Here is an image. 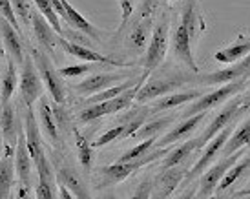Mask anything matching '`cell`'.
Returning <instances> with one entry per match:
<instances>
[{"instance_id": "30", "label": "cell", "mask_w": 250, "mask_h": 199, "mask_svg": "<svg viewBox=\"0 0 250 199\" xmlns=\"http://www.w3.org/2000/svg\"><path fill=\"white\" fill-rule=\"evenodd\" d=\"M197 141H199V137L190 139V141H187V143L175 146L172 152L168 150L167 155L161 159V166H163V170H165V168H170V166L183 165V163L188 159V155H190L194 150H197Z\"/></svg>"}, {"instance_id": "34", "label": "cell", "mask_w": 250, "mask_h": 199, "mask_svg": "<svg viewBox=\"0 0 250 199\" xmlns=\"http://www.w3.org/2000/svg\"><path fill=\"white\" fill-rule=\"evenodd\" d=\"M73 137H75V146H77V155H79V161L83 163V166L86 170L91 168V161H93V155H95V148L88 143V139L84 137L79 130L73 128Z\"/></svg>"}, {"instance_id": "33", "label": "cell", "mask_w": 250, "mask_h": 199, "mask_svg": "<svg viewBox=\"0 0 250 199\" xmlns=\"http://www.w3.org/2000/svg\"><path fill=\"white\" fill-rule=\"evenodd\" d=\"M247 168H250V157H247L245 161H241V159H239V161H236V163L229 168V172L223 176V179L219 181L217 188H215V192L223 194L227 188H230V186L236 183L237 179L243 176V172L247 170Z\"/></svg>"}, {"instance_id": "23", "label": "cell", "mask_w": 250, "mask_h": 199, "mask_svg": "<svg viewBox=\"0 0 250 199\" xmlns=\"http://www.w3.org/2000/svg\"><path fill=\"white\" fill-rule=\"evenodd\" d=\"M15 170H17V179L21 183H29V176H31V166H33V159L28 150L26 144V133L24 130L19 135L17 146H15Z\"/></svg>"}, {"instance_id": "24", "label": "cell", "mask_w": 250, "mask_h": 199, "mask_svg": "<svg viewBox=\"0 0 250 199\" xmlns=\"http://www.w3.org/2000/svg\"><path fill=\"white\" fill-rule=\"evenodd\" d=\"M205 115H207V111H199V113H194V115H188L187 119H183V123L177 124L170 133H167V135L163 139H159V141H155V144H157V146H168V144H174V143H177V141H181V139L188 137V135L194 133L195 128L201 124Z\"/></svg>"}, {"instance_id": "26", "label": "cell", "mask_w": 250, "mask_h": 199, "mask_svg": "<svg viewBox=\"0 0 250 199\" xmlns=\"http://www.w3.org/2000/svg\"><path fill=\"white\" fill-rule=\"evenodd\" d=\"M205 91L203 89H188V91H175V93H170V95H165L163 99L155 101L152 104L150 110L155 113V111H165L170 110V108H177L181 104H190L194 103L195 99H199Z\"/></svg>"}, {"instance_id": "29", "label": "cell", "mask_w": 250, "mask_h": 199, "mask_svg": "<svg viewBox=\"0 0 250 199\" xmlns=\"http://www.w3.org/2000/svg\"><path fill=\"white\" fill-rule=\"evenodd\" d=\"M249 144H250V117L230 133V137L227 139V143H225L221 152L223 155H230V154L241 150V148L249 146Z\"/></svg>"}, {"instance_id": "20", "label": "cell", "mask_w": 250, "mask_h": 199, "mask_svg": "<svg viewBox=\"0 0 250 199\" xmlns=\"http://www.w3.org/2000/svg\"><path fill=\"white\" fill-rule=\"evenodd\" d=\"M179 22L188 29V33L192 37V42L199 41L201 33L205 31V21H203L199 0H185Z\"/></svg>"}, {"instance_id": "38", "label": "cell", "mask_w": 250, "mask_h": 199, "mask_svg": "<svg viewBox=\"0 0 250 199\" xmlns=\"http://www.w3.org/2000/svg\"><path fill=\"white\" fill-rule=\"evenodd\" d=\"M155 141H157V137L143 139L139 144H135V146H133V148H130V150L126 152V154H123V155L119 157V161H132V159L143 157L145 154H148V152H150L153 146H155Z\"/></svg>"}, {"instance_id": "11", "label": "cell", "mask_w": 250, "mask_h": 199, "mask_svg": "<svg viewBox=\"0 0 250 199\" xmlns=\"http://www.w3.org/2000/svg\"><path fill=\"white\" fill-rule=\"evenodd\" d=\"M51 4L55 7L57 15L61 17V21H64L68 26H71L73 29L83 31L84 35H88L93 41H101V33L99 29L91 24L83 13H79L75 7L71 6L68 0H51Z\"/></svg>"}, {"instance_id": "44", "label": "cell", "mask_w": 250, "mask_h": 199, "mask_svg": "<svg viewBox=\"0 0 250 199\" xmlns=\"http://www.w3.org/2000/svg\"><path fill=\"white\" fill-rule=\"evenodd\" d=\"M53 183H48V181H39V185L35 188V198L39 199H53L57 198V190Z\"/></svg>"}, {"instance_id": "18", "label": "cell", "mask_w": 250, "mask_h": 199, "mask_svg": "<svg viewBox=\"0 0 250 199\" xmlns=\"http://www.w3.org/2000/svg\"><path fill=\"white\" fill-rule=\"evenodd\" d=\"M53 165H55V177L59 183H62L64 186H68L75 198H84V199L90 198V192H88V188L84 185L83 177H81L71 166L64 165L62 161H59V159H55V157H53Z\"/></svg>"}, {"instance_id": "31", "label": "cell", "mask_w": 250, "mask_h": 199, "mask_svg": "<svg viewBox=\"0 0 250 199\" xmlns=\"http://www.w3.org/2000/svg\"><path fill=\"white\" fill-rule=\"evenodd\" d=\"M150 31H152V17L139 19L137 26L126 37V44L132 49L145 48V46H148V35H150Z\"/></svg>"}, {"instance_id": "22", "label": "cell", "mask_w": 250, "mask_h": 199, "mask_svg": "<svg viewBox=\"0 0 250 199\" xmlns=\"http://www.w3.org/2000/svg\"><path fill=\"white\" fill-rule=\"evenodd\" d=\"M15 148L6 146V155L0 157V199L11 196V190L17 181V170H15Z\"/></svg>"}, {"instance_id": "3", "label": "cell", "mask_w": 250, "mask_h": 199, "mask_svg": "<svg viewBox=\"0 0 250 199\" xmlns=\"http://www.w3.org/2000/svg\"><path fill=\"white\" fill-rule=\"evenodd\" d=\"M167 154H168V148H163V146H161L159 150L148 152L143 157L132 159V161H117L115 165L103 166V168H101V176H103L101 186L117 185L121 181H125L126 177H130L133 172H137V170H141L143 166L150 165L152 161H161Z\"/></svg>"}, {"instance_id": "21", "label": "cell", "mask_w": 250, "mask_h": 199, "mask_svg": "<svg viewBox=\"0 0 250 199\" xmlns=\"http://www.w3.org/2000/svg\"><path fill=\"white\" fill-rule=\"evenodd\" d=\"M39 124H41V132L48 137L49 143L59 146L61 144V132H59L55 115H53V106L49 104L48 97L44 95L39 99Z\"/></svg>"}, {"instance_id": "49", "label": "cell", "mask_w": 250, "mask_h": 199, "mask_svg": "<svg viewBox=\"0 0 250 199\" xmlns=\"http://www.w3.org/2000/svg\"><path fill=\"white\" fill-rule=\"evenodd\" d=\"M245 196H250V183L245 188H241L237 194H234V198H245Z\"/></svg>"}, {"instance_id": "37", "label": "cell", "mask_w": 250, "mask_h": 199, "mask_svg": "<svg viewBox=\"0 0 250 199\" xmlns=\"http://www.w3.org/2000/svg\"><path fill=\"white\" fill-rule=\"evenodd\" d=\"M33 2H35V6L39 7V11L46 17V21L53 26V29H55L57 33L64 37L62 22H61V17L57 15L55 7H53V4H51V0H33Z\"/></svg>"}, {"instance_id": "10", "label": "cell", "mask_w": 250, "mask_h": 199, "mask_svg": "<svg viewBox=\"0 0 250 199\" xmlns=\"http://www.w3.org/2000/svg\"><path fill=\"white\" fill-rule=\"evenodd\" d=\"M230 133H232V132H230V128L227 126V128H223L217 135H214L208 143L203 146L201 157L197 159V161H195V165L187 172V177H185V181H187V183L194 181L197 176H201L203 172L207 170V168L214 163V159L217 157V154L223 150V146H225V143H227V139L230 137Z\"/></svg>"}, {"instance_id": "17", "label": "cell", "mask_w": 250, "mask_h": 199, "mask_svg": "<svg viewBox=\"0 0 250 199\" xmlns=\"http://www.w3.org/2000/svg\"><path fill=\"white\" fill-rule=\"evenodd\" d=\"M0 35H2V42H4V49L7 51V57H11L17 64H24V44L21 41L19 29L15 28L9 21L4 17H0Z\"/></svg>"}, {"instance_id": "25", "label": "cell", "mask_w": 250, "mask_h": 199, "mask_svg": "<svg viewBox=\"0 0 250 199\" xmlns=\"http://www.w3.org/2000/svg\"><path fill=\"white\" fill-rule=\"evenodd\" d=\"M19 89V71H17V62L7 57L6 68L2 71L0 79V106L11 103V97Z\"/></svg>"}, {"instance_id": "52", "label": "cell", "mask_w": 250, "mask_h": 199, "mask_svg": "<svg viewBox=\"0 0 250 199\" xmlns=\"http://www.w3.org/2000/svg\"><path fill=\"white\" fill-rule=\"evenodd\" d=\"M247 99H250V91H249V95H247Z\"/></svg>"}, {"instance_id": "15", "label": "cell", "mask_w": 250, "mask_h": 199, "mask_svg": "<svg viewBox=\"0 0 250 199\" xmlns=\"http://www.w3.org/2000/svg\"><path fill=\"white\" fill-rule=\"evenodd\" d=\"M31 28H33V35H35L37 42L41 49H44L48 55H55V49L59 48V39L61 35L57 33L53 26L46 21L44 15L31 13Z\"/></svg>"}, {"instance_id": "51", "label": "cell", "mask_w": 250, "mask_h": 199, "mask_svg": "<svg viewBox=\"0 0 250 199\" xmlns=\"http://www.w3.org/2000/svg\"><path fill=\"white\" fill-rule=\"evenodd\" d=\"M0 79H2V48H0Z\"/></svg>"}, {"instance_id": "27", "label": "cell", "mask_w": 250, "mask_h": 199, "mask_svg": "<svg viewBox=\"0 0 250 199\" xmlns=\"http://www.w3.org/2000/svg\"><path fill=\"white\" fill-rule=\"evenodd\" d=\"M187 172L188 170L183 165L165 168L163 174L159 176V188H157V194H155V196H157V198H168V196L183 183V179L187 177Z\"/></svg>"}, {"instance_id": "48", "label": "cell", "mask_w": 250, "mask_h": 199, "mask_svg": "<svg viewBox=\"0 0 250 199\" xmlns=\"http://www.w3.org/2000/svg\"><path fill=\"white\" fill-rule=\"evenodd\" d=\"M57 186H59V192H61V194H57L59 198H62V199H71V198H75V196L71 194L70 188H68V186H64L62 183H59V181H57Z\"/></svg>"}, {"instance_id": "36", "label": "cell", "mask_w": 250, "mask_h": 199, "mask_svg": "<svg viewBox=\"0 0 250 199\" xmlns=\"http://www.w3.org/2000/svg\"><path fill=\"white\" fill-rule=\"evenodd\" d=\"M150 113H152L150 108H141V110H137V111L128 113V115L125 117L126 123H123V126H125V133H123V137H133V133H135V132L139 130L141 126L146 123V119H148Z\"/></svg>"}, {"instance_id": "9", "label": "cell", "mask_w": 250, "mask_h": 199, "mask_svg": "<svg viewBox=\"0 0 250 199\" xmlns=\"http://www.w3.org/2000/svg\"><path fill=\"white\" fill-rule=\"evenodd\" d=\"M59 46L68 53V55L75 57L83 62H93V64H106V66H111V68H119V69H126V68H133L135 64L133 62H126V61H117V59H111V57H106L103 53H99L95 49H91L90 46H83V44H77V42L68 41L66 37L61 35L59 39Z\"/></svg>"}, {"instance_id": "35", "label": "cell", "mask_w": 250, "mask_h": 199, "mask_svg": "<svg viewBox=\"0 0 250 199\" xmlns=\"http://www.w3.org/2000/svg\"><path fill=\"white\" fill-rule=\"evenodd\" d=\"M141 75L137 79H133V81H126L123 84H115V86H110V88L103 89V91H97V93H93V95L88 97V104H95V103H103V101H108V99H113V97L121 95L125 89L132 88L133 84L139 83Z\"/></svg>"}, {"instance_id": "39", "label": "cell", "mask_w": 250, "mask_h": 199, "mask_svg": "<svg viewBox=\"0 0 250 199\" xmlns=\"http://www.w3.org/2000/svg\"><path fill=\"white\" fill-rule=\"evenodd\" d=\"M53 115H55L57 126H59V132H66V130H73L71 126V117L66 110L64 104H53Z\"/></svg>"}, {"instance_id": "8", "label": "cell", "mask_w": 250, "mask_h": 199, "mask_svg": "<svg viewBox=\"0 0 250 199\" xmlns=\"http://www.w3.org/2000/svg\"><path fill=\"white\" fill-rule=\"evenodd\" d=\"M243 152L245 148H241V150L234 152L230 155H223L221 161H217L215 165H210L207 170L203 172V177L199 181V188H197V198H210V196H214L215 188H217L219 181L223 179V176L229 172V168L236 161L241 159Z\"/></svg>"}, {"instance_id": "2", "label": "cell", "mask_w": 250, "mask_h": 199, "mask_svg": "<svg viewBox=\"0 0 250 199\" xmlns=\"http://www.w3.org/2000/svg\"><path fill=\"white\" fill-rule=\"evenodd\" d=\"M31 57L35 61V66L39 69V73L42 77V83H44V88L48 89V93L51 95L53 103L57 104H66V86L62 83V75L59 73V69L55 68L53 64V59L51 55H48L44 49H37L33 48L31 51Z\"/></svg>"}, {"instance_id": "19", "label": "cell", "mask_w": 250, "mask_h": 199, "mask_svg": "<svg viewBox=\"0 0 250 199\" xmlns=\"http://www.w3.org/2000/svg\"><path fill=\"white\" fill-rule=\"evenodd\" d=\"M123 79H126V75H123V73H97V75H90L88 79H84L83 83L75 84L73 89L79 95L90 97L93 93H97V91H103V89L110 88V86H115Z\"/></svg>"}, {"instance_id": "47", "label": "cell", "mask_w": 250, "mask_h": 199, "mask_svg": "<svg viewBox=\"0 0 250 199\" xmlns=\"http://www.w3.org/2000/svg\"><path fill=\"white\" fill-rule=\"evenodd\" d=\"M153 192V181L152 179H146L143 185H139V188H137V192L133 194V198H150Z\"/></svg>"}, {"instance_id": "32", "label": "cell", "mask_w": 250, "mask_h": 199, "mask_svg": "<svg viewBox=\"0 0 250 199\" xmlns=\"http://www.w3.org/2000/svg\"><path fill=\"white\" fill-rule=\"evenodd\" d=\"M172 117H163V119H153V121H150V123H145L143 126H141L139 130L133 133V137L139 139V141H143V139H148V137H157L159 133H163V132L167 130L168 126L172 124Z\"/></svg>"}, {"instance_id": "45", "label": "cell", "mask_w": 250, "mask_h": 199, "mask_svg": "<svg viewBox=\"0 0 250 199\" xmlns=\"http://www.w3.org/2000/svg\"><path fill=\"white\" fill-rule=\"evenodd\" d=\"M161 0H141L139 6V19H145V17H152L153 9L157 7Z\"/></svg>"}, {"instance_id": "16", "label": "cell", "mask_w": 250, "mask_h": 199, "mask_svg": "<svg viewBox=\"0 0 250 199\" xmlns=\"http://www.w3.org/2000/svg\"><path fill=\"white\" fill-rule=\"evenodd\" d=\"M0 128H2V135H4V143L9 148L17 146L19 135L24 130V123L17 117L15 108L11 103L0 106Z\"/></svg>"}, {"instance_id": "40", "label": "cell", "mask_w": 250, "mask_h": 199, "mask_svg": "<svg viewBox=\"0 0 250 199\" xmlns=\"http://www.w3.org/2000/svg\"><path fill=\"white\" fill-rule=\"evenodd\" d=\"M123 133H125V126H123V124H119V126H115V128H111V130L104 132V133H103L97 141H93V143H91V146L99 150V148H103V146H106V144L117 141L119 137H123Z\"/></svg>"}, {"instance_id": "13", "label": "cell", "mask_w": 250, "mask_h": 199, "mask_svg": "<svg viewBox=\"0 0 250 199\" xmlns=\"http://www.w3.org/2000/svg\"><path fill=\"white\" fill-rule=\"evenodd\" d=\"M24 133H26V144H28V150L31 154L33 159V165H39L44 159H48L46 150H44V144H42L41 137V126L39 121L35 119L33 113V106H26V115H24Z\"/></svg>"}, {"instance_id": "5", "label": "cell", "mask_w": 250, "mask_h": 199, "mask_svg": "<svg viewBox=\"0 0 250 199\" xmlns=\"http://www.w3.org/2000/svg\"><path fill=\"white\" fill-rule=\"evenodd\" d=\"M249 79L250 77H243V79H237V81H232V83H225L219 88H215L214 91H210V93H203L199 99H195L194 104L188 106L185 115L188 117V115H194V113H199V111H208L212 108H215V106L223 104L225 101L236 97L241 89L247 88Z\"/></svg>"}, {"instance_id": "12", "label": "cell", "mask_w": 250, "mask_h": 199, "mask_svg": "<svg viewBox=\"0 0 250 199\" xmlns=\"http://www.w3.org/2000/svg\"><path fill=\"white\" fill-rule=\"evenodd\" d=\"M243 77H250V53L241 61L232 62L229 68L207 73V75H197V83L207 84V86H221L225 83H232Z\"/></svg>"}, {"instance_id": "28", "label": "cell", "mask_w": 250, "mask_h": 199, "mask_svg": "<svg viewBox=\"0 0 250 199\" xmlns=\"http://www.w3.org/2000/svg\"><path fill=\"white\" fill-rule=\"evenodd\" d=\"M250 53V35L249 37H241L237 42L230 44L227 48L219 49L214 53V61L223 62V64H232L245 59Z\"/></svg>"}, {"instance_id": "4", "label": "cell", "mask_w": 250, "mask_h": 199, "mask_svg": "<svg viewBox=\"0 0 250 199\" xmlns=\"http://www.w3.org/2000/svg\"><path fill=\"white\" fill-rule=\"evenodd\" d=\"M190 81H197V77H185L181 75V73H174V75L163 73V75L148 77L143 83V86L139 88V91H137L135 101L145 104L148 101H152V99L167 95L168 91H172V89H179L181 86H185Z\"/></svg>"}, {"instance_id": "43", "label": "cell", "mask_w": 250, "mask_h": 199, "mask_svg": "<svg viewBox=\"0 0 250 199\" xmlns=\"http://www.w3.org/2000/svg\"><path fill=\"white\" fill-rule=\"evenodd\" d=\"M13 4V9L17 17L21 19L24 24H31V9H29L28 0H11Z\"/></svg>"}, {"instance_id": "50", "label": "cell", "mask_w": 250, "mask_h": 199, "mask_svg": "<svg viewBox=\"0 0 250 199\" xmlns=\"http://www.w3.org/2000/svg\"><path fill=\"white\" fill-rule=\"evenodd\" d=\"M4 135H2V128H0V157H2V152H4Z\"/></svg>"}, {"instance_id": "14", "label": "cell", "mask_w": 250, "mask_h": 199, "mask_svg": "<svg viewBox=\"0 0 250 199\" xmlns=\"http://www.w3.org/2000/svg\"><path fill=\"white\" fill-rule=\"evenodd\" d=\"M192 37L188 33V29L183 26V24H177V28L174 31V39H172V49H174V55L179 62H183L192 73H199V66L194 59V53H192Z\"/></svg>"}, {"instance_id": "6", "label": "cell", "mask_w": 250, "mask_h": 199, "mask_svg": "<svg viewBox=\"0 0 250 199\" xmlns=\"http://www.w3.org/2000/svg\"><path fill=\"white\" fill-rule=\"evenodd\" d=\"M168 46H170V26L167 21H163L152 31V37H150L148 46H146L145 59H143V68L150 73L155 71L165 61V57L168 53Z\"/></svg>"}, {"instance_id": "1", "label": "cell", "mask_w": 250, "mask_h": 199, "mask_svg": "<svg viewBox=\"0 0 250 199\" xmlns=\"http://www.w3.org/2000/svg\"><path fill=\"white\" fill-rule=\"evenodd\" d=\"M150 75H152V73L145 69L139 79V83L133 84L132 88L125 89L121 95L113 97V99H108V101H103V103L88 104V108H84V110L79 113V121L83 124L93 123V121H97V119H101V117H104V115H111V113H119V111H123V110H128V108L132 106L133 101H135V95H137L139 88L143 86V83H145Z\"/></svg>"}, {"instance_id": "41", "label": "cell", "mask_w": 250, "mask_h": 199, "mask_svg": "<svg viewBox=\"0 0 250 199\" xmlns=\"http://www.w3.org/2000/svg\"><path fill=\"white\" fill-rule=\"evenodd\" d=\"M91 69H93V62H83V64H75V66H66V68H61L59 69V73L62 77H79V75H84V73H90Z\"/></svg>"}, {"instance_id": "46", "label": "cell", "mask_w": 250, "mask_h": 199, "mask_svg": "<svg viewBox=\"0 0 250 199\" xmlns=\"http://www.w3.org/2000/svg\"><path fill=\"white\" fill-rule=\"evenodd\" d=\"M119 4H121V17H123V21H121V29H123L126 21L132 17L133 4H132V0H119Z\"/></svg>"}, {"instance_id": "7", "label": "cell", "mask_w": 250, "mask_h": 199, "mask_svg": "<svg viewBox=\"0 0 250 199\" xmlns=\"http://www.w3.org/2000/svg\"><path fill=\"white\" fill-rule=\"evenodd\" d=\"M44 89L46 88H44L42 77L37 69L33 57H26L22 64L21 77H19V93H21V101L24 103V106H33L42 97Z\"/></svg>"}, {"instance_id": "42", "label": "cell", "mask_w": 250, "mask_h": 199, "mask_svg": "<svg viewBox=\"0 0 250 199\" xmlns=\"http://www.w3.org/2000/svg\"><path fill=\"white\" fill-rule=\"evenodd\" d=\"M0 17H4L6 21H9L13 24L15 28L21 31V24H19V17L15 13L13 9V4H11V0H0Z\"/></svg>"}]
</instances>
